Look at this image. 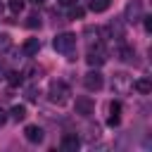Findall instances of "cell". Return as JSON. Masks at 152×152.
<instances>
[{
    "mask_svg": "<svg viewBox=\"0 0 152 152\" xmlns=\"http://www.w3.org/2000/svg\"><path fill=\"white\" fill-rule=\"evenodd\" d=\"M131 88H133V81H131V76H128V74L119 71V74H114V76H112V90H114L116 95H126Z\"/></svg>",
    "mask_w": 152,
    "mask_h": 152,
    "instance_id": "cell-3",
    "label": "cell"
},
{
    "mask_svg": "<svg viewBox=\"0 0 152 152\" xmlns=\"http://www.w3.org/2000/svg\"><path fill=\"white\" fill-rule=\"evenodd\" d=\"M26 26H28V28H38V26H40V17H38V14H28Z\"/></svg>",
    "mask_w": 152,
    "mask_h": 152,
    "instance_id": "cell-17",
    "label": "cell"
},
{
    "mask_svg": "<svg viewBox=\"0 0 152 152\" xmlns=\"http://www.w3.org/2000/svg\"><path fill=\"white\" fill-rule=\"evenodd\" d=\"M116 55H119V59H124V62H133V59H135V50L128 48V45H119Z\"/></svg>",
    "mask_w": 152,
    "mask_h": 152,
    "instance_id": "cell-12",
    "label": "cell"
},
{
    "mask_svg": "<svg viewBox=\"0 0 152 152\" xmlns=\"http://www.w3.org/2000/svg\"><path fill=\"white\" fill-rule=\"evenodd\" d=\"M109 112L119 114V112H121V104H119V102H112V104H109Z\"/></svg>",
    "mask_w": 152,
    "mask_h": 152,
    "instance_id": "cell-23",
    "label": "cell"
},
{
    "mask_svg": "<svg viewBox=\"0 0 152 152\" xmlns=\"http://www.w3.org/2000/svg\"><path fill=\"white\" fill-rule=\"evenodd\" d=\"M86 62H88L90 66H102V64L107 62V55H104L102 45H97V43H95V48L90 45V48H88V55H86Z\"/></svg>",
    "mask_w": 152,
    "mask_h": 152,
    "instance_id": "cell-4",
    "label": "cell"
},
{
    "mask_svg": "<svg viewBox=\"0 0 152 152\" xmlns=\"http://www.w3.org/2000/svg\"><path fill=\"white\" fill-rule=\"evenodd\" d=\"M93 109H95V104H93V100H90L88 95L76 97V114H81V116H90Z\"/></svg>",
    "mask_w": 152,
    "mask_h": 152,
    "instance_id": "cell-6",
    "label": "cell"
},
{
    "mask_svg": "<svg viewBox=\"0 0 152 152\" xmlns=\"http://www.w3.org/2000/svg\"><path fill=\"white\" fill-rule=\"evenodd\" d=\"M7 7H10V12L19 14V12H24V7H26V0H10V2H7Z\"/></svg>",
    "mask_w": 152,
    "mask_h": 152,
    "instance_id": "cell-16",
    "label": "cell"
},
{
    "mask_svg": "<svg viewBox=\"0 0 152 152\" xmlns=\"http://www.w3.org/2000/svg\"><path fill=\"white\" fill-rule=\"evenodd\" d=\"M24 135H26V140H28V142H43V138H45L43 128H40V126H33V124L24 128Z\"/></svg>",
    "mask_w": 152,
    "mask_h": 152,
    "instance_id": "cell-9",
    "label": "cell"
},
{
    "mask_svg": "<svg viewBox=\"0 0 152 152\" xmlns=\"http://www.w3.org/2000/svg\"><path fill=\"white\" fill-rule=\"evenodd\" d=\"M59 5L62 7H74V5H78V0H59Z\"/></svg>",
    "mask_w": 152,
    "mask_h": 152,
    "instance_id": "cell-22",
    "label": "cell"
},
{
    "mask_svg": "<svg viewBox=\"0 0 152 152\" xmlns=\"http://www.w3.org/2000/svg\"><path fill=\"white\" fill-rule=\"evenodd\" d=\"M142 17V5H140V0H133V2H128L126 5V21H138Z\"/></svg>",
    "mask_w": 152,
    "mask_h": 152,
    "instance_id": "cell-7",
    "label": "cell"
},
{
    "mask_svg": "<svg viewBox=\"0 0 152 152\" xmlns=\"http://www.w3.org/2000/svg\"><path fill=\"white\" fill-rule=\"evenodd\" d=\"M38 50H40V40H38V38H28V40L21 45V52H24L26 57H33V55H38Z\"/></svg>",
    "mask_w": 152,
    "mask_h": 152,
    "instance_id": "cell-10",
    "label": "cell"
},
{
    "mask_svg": "<svg viewBox=\"0 0 152 152\" xmlns=\"http://www.w3.org/2000/svg\"><path fill=\"white\" fill-rule=\"evenodd\" d=\"M52 48L62 55H69V59H76L74 57V50H76V36L74 33H57L52 40Z\"/></svg>",
    "mask_w": 152,
    "mask_h": 152,
    "instance_id": "cell-1",
    "label": "cell"
},
{
    "mask_svg": "<svg viewBox=\"0 0 152 152\" xmlns=\"http://www.w3.org/2000/svg\"><path fill=\"white\" fill-rule=\"evenodd\" d=\"M133 88H135L140 95H150V93H152V81H150V78H138V81L133 83Z\"/></svg>",
    "mask_w": 152,
    "mask_h": 152,
    "instance_id": "cell-11",
    "label": "cell"
},
{
    "mask_svg": "<svg viewBox=\"0 0 152 152\" xmlns=\"http://www.w3.org/2000/svg\"><path fill=\"white\" fill-rule=\"evenodd\" d=\"M0 78H2V74H0Z\"/></svg>",
    "mask_w": 152,
    "mask_h": 152,
    "instance_id": "cell-27",
    "label": "cell"
},
{
    "mask_svg": "<svg viewBox=\"0 0 152 152\" xmlns=\"http://www.w3.org/2000/svg\"><path fill=\"white\" fill-rule=\"evenodd\" d=\"M7 81H10V86L17 88V86L24 83V74H19V71H10V74H7Z\"/></svg>",
    "mask_w": 152,
    "mask_h": 152,
    "instance_id": "cell-15",
    "label": "cell"
},
{
    "mask_svg": "<svg viewBox=\"0 0 152 152\" xmlns=\"http://www.w3.org/2000/svg\"><path fill=\"white\" fill-rule=\"evenodd\" d=\"M119 121H121V116H119V114H114V112H109L107 124H109V126H119Z\"/></svg>",
    "mask_w": 152,
    "mask_h": 152,
    "instance_id": "cell-19",
    "label": "cell"
},
{
    "mask_svg": "<svg viewBox=\"0 0 152 152\" xmlns=\"http://www.w3.org/2000/svg\"><path fill=\"white\" fill-rule=\"evenodd\" d=\"M5 124H7V112L0 107V126H5Z\"/></svg>",
    "mask_w": 152,
    "mask_h": 152,
    "instance_id": "cell-24",
    "label": "cell"
},
{
    "mask_svg": "<svg viewBox=\"0 0 152 152\" xmlns=\"http://www.w3.org/2000/svg\"><path fill=\"white\" fill-rule=\"evenodd\" d=\"M31 2H36V5H43V2H45V0H31Z\"/></svg>",
    "mask_w": 152,
    "mask_h": 152,
    "instance_id": "cell-25",
    "label": "cell"
},
{
    "mask_svg": "<svg viewBox=\"0 0 152 152\" xmlns=\"http://www.w3.org/2000/svg\"><path fill=\"white\" fill-rule=\"evenodd\" d=\"M10 116H12L14 121H24V119H26V107H24V104H14L12 112H10Z\"/></svg>",
    "mask_w": 152,
    "mask_h": 152,
    "instance_id": "cell-14",
    "label": "cell"
},
{
    "mask_svg": "<svg viewBox=\"0 0 152 152\" xmlns=\"http://www.w3.org/2000/svg\"><path fill=\"white\" fill-rule=\"evenodd\" d=\"M69 95H71V90H69V86L64 81H52L50 88H48V100L52 104H66Z\"/></svg>",
    "mask_w": 152,
    "mask_h": 152,
    "instance_id": "cell-2",
    "label": "cell"
},
{
    "mask_svg": "<svg viewBox=\"0 0 152 152\" xmlns=\"http://www.w3.org/2000/svg\"><path fill=\"white\" fill-rule=\"evenodd\" d=\"M26 97H28V100H38V90H36V88H28V90H26Z\"/></svg>",
    "mask_w": 152,
    "mask_h": 152,
    "instance_id": "cell-21",
    "label": "cell"
},
{
    "mask_svg": "<svg viewBox=\"0 0 152 152\" xmlns=\"http://www.w3.org/2000/svg\"><path fill=\"white\" fill-rule=\"evenodd\" d=\"M0 12H2V5H0Z\"/></svg>",
    "mask_w": 152,
    "mask_h": 152,
    "instance_id": "cell-26",
    "label": "cell"
},
{
    "mask_svg": "<svg viewBox=\"0 0 152 152\" xmlns=\"http://www.w3.org/2000/svg\"><path fill=\"white\" fill-rule=\"evenodd\" d=\"M83 86H86V90L95 93V90H100V88L104 86V78H102V74L95 69V71H88V74L83 76Z\"/></svg>",
    "mask_w": 152,
    "mask_h": 152,
    "instance_id": "cell-5",
    "label": "cell"
},
{
    "mask_svg": "<svg viewBox=\"0 0 152 152\" xmlns=\"http://www.w3.org/2000/svg\"><path fill=\"white\" fill-rule=\"evenodd\" d=\"M81 147V138L76 135V133H66V135H62V150H66V152H76Z\"/></svg>",
    "mask_w": 152,
    "mask_h": 152,
    "instance_id": "cell-8",
    "label": "cell"
},
{
    "mask_svg": "<svg viewBox=\"0 0 152 152\" xmlns=\"http://www.w3.org/2000/svg\"><path fill=\"white\" fill-rule=\"evenodd\" d=\"M81 17H83V7L74 5V7H71V12H69V19H81Z\"/></svg>",
    "mask_w": 152,
    "mask_h": 152,
    "instance_id": "cell-18",
    "label": "cell"
},
{
    "mask_svg": "<svg viewBox=\"0 0 152 152\" xmlns=\"http://www.w3.org/2000/svg\"><path fill=\"white\" fill-rule=\"evenodd\" d=\"M109 5H112V0H90V2H88V7H90L95 14L107 12V10H109Z\"/></svg>",
    "mask_w": 152,
    "mask_h": 152,
    "instance_id": "cell-13",
    "label": "cell"
},
{
    "mask_svg": "<svg viewBox=\"0 0 152 152\" xmlns=\"http://www.w3.org/2000/svg\"><path fill=\"white\" fill-rule=\"evenodd\" d=\"M140 19H142V24H145V31H152V17H147V14H142Z\"/></svg>",
    "mask_w": 152,
    "mask_h": 152,
    "instance_id": "cell-20",
    "label": "cell"
}]
</instances>
